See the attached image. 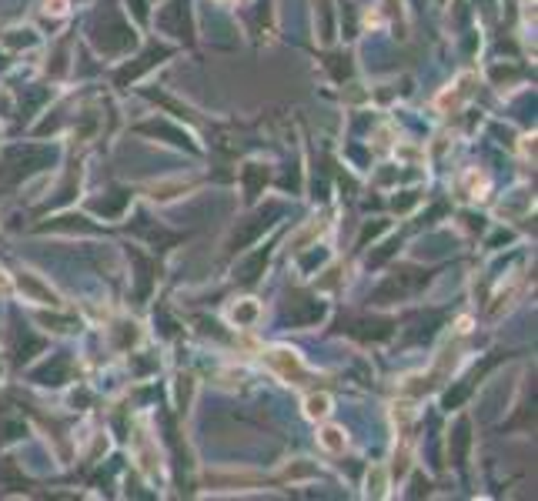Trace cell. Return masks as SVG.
<instances>
[{"label":"cell","instance_id":"4","mask_svg":"<svg viewBox=\"0 0 538 501\" xmlns=\"http://www.w3.org/2000/svg\"><path fill=\"white\" fill-rule=\"evenodd\" d=\"M254 314H258V304H244V308L231 311V321H237V325H241V321H251Z\"/></svg>","mask_w":538,"mask_h":501},{"label":"cell","instance_id":"6","mask_svg":"<svg viewBox=\"0 0 538 501\" xmlns=\"http://www.w3.org/2000/svg\"><path fill=\"white\" fill-rule=\"evenodd\" d=\"M44 7H47V14H64L67 10V0H47Z\"/></svg>","mask_w":538,"mask_h":501},{"label":"cell","instance_id":"5","mask_svg":"<svg viewBox=\"0 0 538 501\" xmlns=\"http://www.w3.org/2000/svg\"><path fill=\"white\" fill-rule=\"evenodd\" d=\"M368 495H375V498L384 495V471H382V468H375V482L368 478Z\"/></svg>","mask_w":538,"mask_h":501},{"label":"cell","instance_id":"3","mask_svg":"<svg viewBox=\"0 0 538 501\" xmlns=\"http://www.w3.org/2000/svg\"><path fill=\"white\" fill-rule=\"evenodd\" d=\"M318 441H321L325 451H345V431L334 428V424H328V428L318 431Z\"/></svg>","mask_w":538,"mask_h":501},{"label":"cell","instance_id":"1","mask_svg":"<svg viewBox=\"0 0 538 501\" xmlns=\"http://www.w3.org/2000/svg\"><path fill=\"white\" fill-rule=\"evenodd\" d=\"M268 358L285 378H298V374H301V358H298L294 351H288V347H274Z\"/></svg>","mask_w":538,"mask_h":501},{"label":"cell","instance_id":"7","mask_svg":"<svg viewBox=\"0 0 538 501\" xmlns=\"http://www.w3.org/2000/svg\"><path fill=\"white\" fill-rule=\"evenodd\" d=\"M224 3H228V0H224Z\"/></svg>","mask_w":538,"mask_h":501},{"label":"cell","instance_id":"2","mask_svg":"<svg viewBox=\"0 0 538 501\" xmlns=\"http://www.w3.org/2000/svg\"><path fill=\"white\" fill-rule=\"evenodd\" d=\"M305 415L311 418V421L328 418V415H331V398H328L325 391H321V394H307L305 398Z\"/></svg>","mask_w":538,"mask_h":501}]
</instances>
